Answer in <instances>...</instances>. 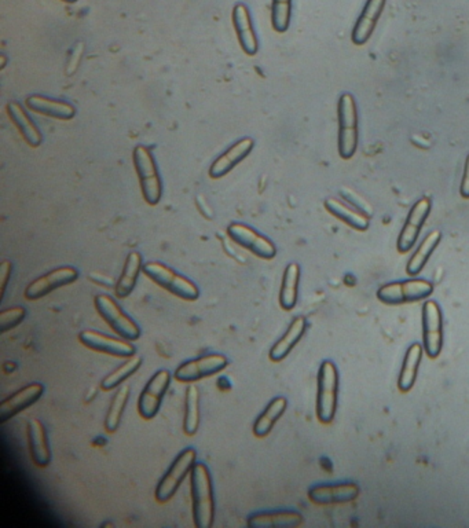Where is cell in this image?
<instances>
[{
  "instance_id": "27",
  "label": "cell",
  "mask_w": 469,
  "mask_h": 528,
  "mask_svg": "<svg viewBox=\"0 0 469 528\" xmlns=\"http://www.w3.org/2000/svg\"><path fill=\"white\" fill-rule=\"evenodd\" d=\"M288 401L285 396H277L273 399L265 410L259 414V417L253 423V435L257 438H265L272 432L275 424L284 416L287 411Z\"/></svg>"
},
{
  "instance_id": "28",
  "label": "cell",
  "mask_w": 469,
  "mask_h": 528,
  "mask_svg": "<svg viewBox=\"0 0 469 528\" xmlns=\"http://www.w3.org/2000/svg\"><path fill=\"white\" fill-rule=\"evenodd\" d=\"M142 256L138 252H131L126 259L123 272H121L120 279L116 282L115 292L116 296L120 299H126L133 294L135 289L136 281H138L139 274L142 272Z\"/></svg>"
},
{
  "instance_id": "21",
  "label": "cell",
  "mask_w": 469,
  "mask_h": 528,
  "mask_svg": "<svg viewBox=\"0 0 469 528\" xmlns=\"http://www.w3.org/2000/svg\"><path fill=\"white\" fill-rule=\"evenodd\" d=\"M253 140L250 138H242L237 141L234 145L230 146L223 155H220L217 160L213 161L210 168V176L212 180H219L226 173H229L238 163L244 160L250 152H252Z\"/></svg>"
},
{
  "instance_id": "12",
  "label": "cell",
  "mask_w": 469,
  "mask_h": 528,
  "mask_svg": "<svg viewBox=\"0 0 469 528\" xmlns=\"http://www.w3.org/2000/svg\"><path fill=\"white\" fill-rule=\"evenodd\" d=\"M227 235L232 238V241L240 247L250 250V254L260 259L272 260L277 255V248L270 238L260 234L257 230L252 229L250 226L244 223H232L227 227Z\"/></svg>"
},
{
  "instance_id": "29",
  "label": "cell",
  "mask_w": 469,
  "mask_h": 528,
  "mask_svg": "<svg viewBox=\"0 0 469 528\" xmlns=\"http://www.w3.org/2000/svg\"><path fill=\"white\" fill-rule=\"evenodd\" d=\"M442 240V233L439 230H433L424 237L423 241L414 250L411 259H409L408 264H406V272L411 277L420 274L428 263L429 257L434 254V250L438 248L439 242Z\"/></svg>"
},
{
  "instance_id": "10",
  "label": "cell",
  "mask_w": 469,
  "mask_h": 528,
  "mask_svg": "<svg viewBox=\"0 0 469 528\" xmlns=\"http://www.w3.org/2000/svg\"><path fill=\"white\" fill-rule=\"evenodd\" d=\"M423 347L431 359L438 358L443 348V314L435 300H427L423 304Z\"/></svg>"
},
{
  "instance_id": "36",
  "label": "cell",
  "mask_w": 469,
  "mask_h": 528,
  "mask_svg": "<svg viewBox=\"0 0 469 528\" xmlns=\"http://www.w3.org/2000/svg\"><path fill=\"white\" fill-rule=\"evenodd\" d=\"M27 316L24 307H12L0 312V332L6 333L21 324Z\"/></svg>"
},
{
  "instance_id": "13",
  "label": "cell",
  "mask_w": 469,
  "mask_h": 528,
  "mask_svg": "<svg viewBox=\"0 0 469 528\" xmlns=\"http://www.w3.org/2000/svg\"><path fill=\"white\" fill-rule=\"evenodd\" d=\"M171 384V373L165 369L156 371L146 384L138 401V411L141 417L151 420L160 410L164 396Z\"/></svg>"
},
{
  "instance_id": "24",
  "label": "cell",
  "mask_w": 469,
  "mask_h": 528,
  "mask_svg": "<svg viewBox=\"0 0 469 528\" xmlns=\"http://www.w3.org/2000/svg\"><path fill=\"white\" fill-rule=\"evenodd\" d=\"M307 331V319L304 317H295L288 326L287 332L275 341L269 352L270 361L281 362L289 356L292 349L297 346Z\"/></svg>"
},
{
  "instance_id": "3",
  "label": "cell",
  "mask_w": 469,
  "mask_h": 528,
  "mask_svg": "<svg viewBox=\"0 0 469 528\" xmlns=\"http://www.w3.org/2000/svg\"><path fill=\"white\" fill-rule=\"evenodd\" d=\"M339 401V371L334 361L322 362L317 377L315 411L319 423L331 424L336 417Z\"/></svg>"
},
{
  "instance_id": "31",
  "label": "cell",
  "mask_w": 469,
  "mask_h": 528,
  "mask_svg": "<svg viewBox=\"0 0 469 528\" xmlns=\"http://www.w3.org/2000/svg\"><path fill=\"white\" fill-rule=\"evenodd\" d=\"M300 266L297 263H289L282 275L280 289V306L285 311L294 310L299 297Z\"/></svg>"
},
{
  "instance_id": "26",
  "label": "cell",
  "mask_w": 469,
  "mask_h": 528,
  "mask_svg": "<svg viewBox=\"0 0 469 528\" xmlns=\"http://www.w3.org/2000/svg\"><path fill=\"white\" fill-rule=\"evenodd\" d=\"M424 347L420 343H413L404 354L401 371L398 377V388L401 393H409L416 384L417 374L423 361Z\"/></svg>"
},
{
  "instance_id": "9",
  "label": "cell",
  "mask_w": 469,
  "mask_h": 528,
  "mask_svg": "<svg viewBox=\"0 0 469 528\" xmlns=\"http://www.w3.org/2000/svg\"><path fill=\"white\" fill-rule=\"evenodd\" d=\"M227 364H229V359L223 354H217V352L207 354V356L183 362L175 369L173 377L180 383L192 384L220 373L227 368Z\"/></svg>"
},
{
  "instance_id": "30",
  "label": "cell",
  "mask_w": 469,
  "mask_h": 528,
  "mask_svg": "<svg viewBox=\"0 0 469 528\" xmlns=\"http://www.w3.org/2000/svg\"><path fill=\"white\" fill-rule=\"evenodd\" d=\"M7 113H9L10 119L12 123L16 124L19 133H21L22 138L27 141L29 146L32 148H37L41 145L43 141L41 131L36 127V124L31 120L28 113L22 109V106L17 103H7Z\"/></svg>"
},
{
  "instance_id": "6",
  "label": "cell",
  "mask_w": 469,
  "mask_h": 528,
  "mask_svg": "<svg viewBox=\"0 0 469 528\" xmlns=\"http://www.w3.org/2000/svg\"><path fill=\"white\" fill-rule=\"evenodd\" d=\"M196 463H197V451L195 448H188L181 451L180 455L173 460L167 472L164 473L160 482L158 483L155 492L156 501L160 504H167L178 492L186 476L190 475Z\"/></svg>"
},
{
  "instance_id": "4",
  "label": "cell",
  "mask_w": 469,
  "mask_h": 528,
  "mask_svg": "<svg viewBox=\"0 0 469 528\" xmlns=\"http://www.w3.org/2000/svg\"><path fill=\"white\" fill-rule=\"evenodd\" d=\"M143 274L158 287L170 292L173 296L188 302H195L200 296L197 285L192 279H186L167 264L160 262H149L143 264Z\"/></svg>"
},
{
  "instance_id": "22",
  "label": "cell",
  "mask_w": 469,
  "mask_h": 528,
  "mask_svg": "<svg viewBox=\"0 0 469 528\" xmlns=\"http://www.w3.org/2000/svg\"><path fill=\"white\" fill-rule=\"evenodd\" d=\"M303 523V515L297 510H267L253 513L248 517L250 528H294Z\"/></svg>"
},
{
  "instance_id": "8",
  "label": "cell",
  "mask_w": 469,
  "mask_h": 528,
  "mask_svg": "<svg viewBox=\"0 0 469 528\" xmlns=\"http://www.w3.org/2000/svg\"><path fill=\"white\" fill-rule=\"evenodd\" d=\"M96 312L104 321L108 324L109 328L115 332L121 339L128 341H138L141 337V328L138 324L131 318L116 302L113 297L108 295H98L94 300Z\"/></svg>"
},
{
  "instance_id": "1",
  "label": "cell",
  "mask_w": 469,
  "mask_h": 528,
  "mask_svg": "<svg viewBox=\"0 0 469 528\" xmlns=\"http://www.w3.org/2000/svg\"><path fill=\"white\" fill-rule=\"evenodd\" d=\"M192 512L197 528H211L215 520V498L210 470L203 463H196L190 472Z\"/></svg>"
},
{
  "instance_id": "18",
  "label": "cell",
  "mask_w": 469,
  "mask_h": 528,
  "mask_svg": "<svg viewBox=\"0 0 469 528\" xmlns=\"http://www.w3.org/2000/svg\"><path fill=\"white\" fill-rule=\"evenodd\" d=\"M387 0H366L361 16L355 22L351 32V41L355 46H365L371 41L372 34L383 14Z\"/></svg>"
},
{
  "instance_id": "14",
  "label": "cell",
  "mask_w": 469,
  "mask_h": 528,
  "mask_svg": "<svg viewBox=\"0 0 469 528\" xmlns=\"http://www.w3.org/2000/svg\"><path fill=\"white\" fill-rule=\"evenodd\" d=\"M79 272L72 266L58 267L51 270L47 274L42 275L39 279L32 281L25 289V299L39 300L46 297L51 292L57 291L59 287H68L78 281Z\"/></svg>"
},
{
  "instance_id": "5",
  "label": "cell",
  "mask_w": 469,
  "mask_h": 528,
  "mask_svg": "<svg viewBox=\"0 0 469 528\" xmlns=\"http://www.w3.org/2000/svg\"><path fill=\"white\" fill-rule=\"evenodd\" d=\"M433 282L423 279H402V281L388 282L377 289V299L388 306L416 303L428 299L434 294Z\"/></svg>"
},
{
  "instance_id": "15",
  "label": "cell",
  "mask_w": 469,
  "mask_h": 528,
  "mask_svg": "<svg viewBox=\"0 0 469 528\" xmlns=\"http://www.w3.org/2000/svg\"><path fill=\"white\" fill-rule=\"evenodd\" d=\"M79 341L88 349H93L116 358H131L135 356L136 348L126 339L108 336L96 331H83L79 334Z\"/></svg>"
},
{
  "instance_id": "7",
  "label": "cell",
  "mask_w": 469,
  "mask_h": 528,
  "mask_svg": "<svg viewBox=\"0 0 469 528\" xmlns=\"http://www.w3.org/2000/svg\"><path fill=\"white\" fill-rule=\"evenodd\" d=\"M133 158L143 198L149 205H158L163 195V183L155 157L148 148L139 145L134 149Z\"/></svg>"
},
{
  "instance_id": "39",
  "label": "cell",
  "mask_w": 469,
  "mask_h": 528,
  "mask_svg": "<svg viewBox=\"0 0 469 528\" xmlns=\"http://www.w3.org/2000/svg\"><path fill=\"white\" fill-rule=\"evenodd\" d=\"M62 2H66V4H74V2H78V0H62Z\"/></svg>"
},
{
  "instance_id": "37",
  "label": "cell",
  "mask_w": 469,
  "mask_h": 528,
  "mask_svg": "<svg viewBox=\"0 0 469 528\" xmlns=\"http://www.w3.org/2000/svg\"><path fill=\"white\" fill-rule=\"evenodd\" d=\"M12 272V262H9V260H4L2 264H0V287H2V291H0V296L2 297L4 296V292H6L7 284H9Z\"/></svg>"
},
{
  "instance_id": "34",
  "label": "cell",
  "mask_w": 469,
  "mask_h": 528,
  "mask_svg": "<svg viewBox=\"0 0 469 528\" xmlns=\"http://www.w3.org/2000/svg\"><path fill=\"white\" fill-rule=\"evenodd\" d=\"M142 356H134L131 358L127 359L123 364H120L118 369L111 371V374L101 381V388L104 391H111V389L119 388L123 386L124 381L128 380L133 374L141 369L142 366Z\"/></svg>"
},
{
  "instance_id": "16",
  "label": "cell",
  "mask_w": 469,
  "mask_h": 528,
  "mask_svg": "<svg viewBox=\"0 0 469 528\" xmlns=\"http://www.w3.org/2000/svg\"><path fill=\"white\" fill-rule=\"evenodd\" d=\"M359 495V486L354 482L312 486L309 500L317 505L349 504Z\"/></svg>"
},
{
  "instance_id": "23",
  "label": "cell",
  "mask_w": 469,
  "mask_h": 528,
  "mask_svg": "<svg viewBox=\"0 0 469 528\" xmlns=\"http://www.w3.org/2000/svg\"><path fill=\"white\" fill-rule=\"evenodd\" d=\"M324 205L332 217L346 223L351 229L358 230V232H366L369 229V226H371V217L369 215L352 207L349 203L339 200V198H327Z\"/></svg>"
},
{
  "instance_id": "25",
  "label": "cell",
  "mask_w": 469,
  "mask_h": 528,
  "mask_svg": "<svg viewBox=\"0 0 469 528\" xmlns=\"http://www.w3.org/2000/svg\"><path fill=\"white\" fill-rule=\"evenodd\" d=\"M25 103L31 111L49 118L71 120L76 116V109L73 105L58 99L47 98L43 96H29Z\"/></svg>"
},
{
  "instance_id": "11",
  "label": "cell",
  "mask_w": 469,
  "mask_h": 528,
  "mask_svg": "<svg viewBox=\"0 0 469 528\" xmlns=\"http://www.w3.org/2000/svg\"><path fill=\"white\" fill-rule=\"evenodd\" d=\"M431 208H433V201L427 195L414 203L399 233L398 242H396L399 254H408L413 249L417 240L420 237L421 229L431 213Z\"/></svg>"
},
{
  "instance_id": "2",
  "label": "cell",
  "mask_w": 469,
  "mask_h": 528,
  "mask_svg": "<svg viewBox=\"0 0 469 528\" xmlns=\"http://www.w3.org/2000/svg\"><path fill=\"white\" fill-rule=\"evenodd\" d=\"M337 150L343 160H351L358 150L359 116L354 96L343 93L337 101Z\"/></svg>"
},
{
  "instance_id": "33",
  "label": "cell",
  "mask_w": 469,
  "mask_h": 528,
  "mask_svg": "<svg viewBox=\"0 0 469 528\" xmlns=\"http://www.w3.org/2000/svg\"><path fill=\"white\" fill-rule=\"evenodd\" d=\"M130 386H120L118 391H116L115 396L111 399L105 418V430L109 433L116 432L119 430L121 417H123L127 403H128V399H130Z\"/></svg>"
},
{
  "instance_id": "32",
  "label": "cell",
  "mask_w": 469,
  "mask_h": 528,
  "mask_svg": "<svg viewBox=\"0 0 469 528\" xmlns=\"http://www.w3.org/2000/svg\"><path fill=\"white\" fill-rule=\"evenodd\" d=\"M200 428V391L195 384H190L185 393V413H183V432L195 436Z\"/></svg>"
},
{
  "instance_id": "17",
  "label": "cell",
  "mask_w": 469,
  "mask_h": 528,
  "mask_svg": "<svg viewBox=\"0 0 469 528\" xmlns=\"http://www.w3.org/2000/svg\"><path fill=\"white\" fill-rule=\"evenodd\" d=\"M43 393L44 386L41 383H31L22 386L9 398L0 402V421L6 423L10 418L16 417L17 414L31 408L42 398Z\"/></svg>"
},
{
  "instance_id": "35",
  "label": "cell",
  "mask_w": 469,
  "mask_h": 528,
  "mask_svg": "<svg viewBox=\"0 0 469 528\" xmlns=\"http://www.w3.org/2000/svg\"><path fill=\"white\" fill-rule=\"evenodd\" d=\"M292 16V0H273L272 24L278 34H285L289 29Z\"/></svg>"
},
{
  "instance_id": "19",
  "label": "cell",
  "mask_w": 469,
  "mask_h": 528,
  "mask_svg": "<svg viewBox=\"0 0 469 528\" xmlns=\"http://www.w3.org/2000/svg\"><path fill=\"white\" fill-rule=\"evenodd\" d=\"M27 436H28L29 453L35 465L46 468L51 461L46 426L41 420L31 418L27 425Z\"/></svg>"
},
{
  "instance_id": "20",
  "label": "cell",
  "mask_w": 469,
  "mask_h": 528,
  "mask_svg": "<svg viewBox=\"0 0 469 528\" xmlns=\"http://www.w3.org/2000/svg\"><path fill=\"white\" fill-rule=\"evenodd\" d=\"M233 25H234L241 49L244 50L247 56H255L259 49V42L253 29L250 10L244 4H237L233 9Z\"/></svg>"
},
{
  "instance_id": "38",
  "label": "cell",
  "mask_w": 469,
  "mask_h": 528,
  "mask_svg": "<svg viewBox=\"0 0 469 528\" xmlns=\"http://www.w3.org/2000/svg\"><path fill=\"white\" fill-rule=\"evenodd\" d=\"M460 195L464 200H469V153L464 163L463 178L460 183Z\"/></svg>"
}]
</instances>
